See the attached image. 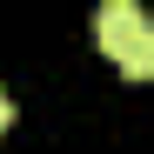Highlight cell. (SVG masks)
Returning <instances> with one entry per match:
<instances>
[{"label":"cell","mask_w":154,"mask_h":154,"mask_svg":"<svg viewBox=\"0 0 154 154\" xmlns=\"http://www.w3.org/2000/svg\"><path fill=\"white\" fill-rule=\"evenodd\" d=\"M14 127V107H7V87H0V134Z\"/></svg>","instance_id":"3"},{"label":"cell","mask_w":154,"mask_h":154,"mask_svg":"<svg viewBox=\"0 0 154 154\" xmlns=\"http://www.w3.org/2000/svg\"><path fill=\"white\" fill-rule=\"evenodd\" d=\"M121 74H127V81H154V27H147V40L134 47V54L121 60Z\"/></svg>","instance_id":"2"},{"label":"cell","mask_w":154,"mask_h":154,"mask_svg":"<svg viewBox=\"0 0 154 154\" xmlns=\"http://www.w3.org/2000/svg\"><path fill=\"white\" fill-rule=\"evenodd\" d=\"M147 27L154 20L141 14V0H107V7L94 14V40H100V54H114V60L134 54V47L147 40Z\"/></svg>","instance_id":"1"}]
</instances>
